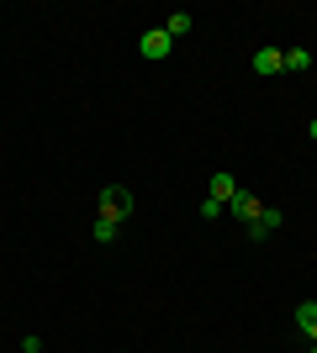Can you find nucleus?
Masks as SVG:
<instances>
[{"mask_svg": "<svg viewBox=\"0 0 317 353\" xmlns=\"http://www.w3.org/2000/svg\"><path fill=\"white\" fill-rule=\"evenodd\" d=\"M286 69H291V74L312 69V53H307V48H286Z\"/></svg>", "mask_w": 317, "mask_h": 353, "instance_id": "6e6552de", "label": "nucleus"}, {"mask_svg": "<svg viewBox=\"0 0 317 353\" xmlns=\"http://www.w3.org/2000/svg\"><path fill=\"white\" fill-rule=\"evenodd\" d=\"M227 206H233V216H238L243 227H249V221H259V211H265V206H259V201H254V195H249V190H238V195H233V201H227Z\"/></svg>", "mask_w": 317, "mask_h": 353, "instance_id": "7ed1b4c3", "label": "nucleus"}, {"mask_svg": "<svg viewBox=\"0 0 317 353\" xmlns=\"http://www.w3.org/2000/svg\"><path fill=\"white\" fill-rule=\"evenodd\" d=\"M117 232H122V221H106V216H95V243H117Z\"/></svg>", "mask_w": 317, "mask_h": 353, "instance_id": "1a4fd4ad", "label": "nucleus"}, {"mask_svg": "<svg viewBox=\"0 0 317 353\" xmlns=\"http://www.w3.org/2000/svg\"><path fill=\"white\" fill-rule=\"evenodd\" d=\"M280 221H286L280 211H275V206H265V211H259V221H249V237H270L275 227H280Z\"/></svg>", "mask_w": 317, "mask_h": 353, "instance_id": "39448f33", "label": "nucleus"}, {"mask_svg": "<svg viewBox=\"0 0 317 353\" xmlns=\"http://www.w3.org/2000/svg\"><path fill=\"white\" fill-rule=\"evenodd\" d=\"M233 195H238V179L227 174V169H222V174H211V201H222V206H227Z\"/></svg>", "mask_w": 317, "mask_h": 353, "instance_id": "423d86ee", "label": "nucleus"}, {"mask_svg": "<svg viewBox=\"0 0 317 353\" xmlns=\"http://www.w3.org/2000/svg\"><path fill=\"white\" fill-rule=\"evenodd\" d=\"M296 322H302V332L317 343V301H302V306H296Z\"/></svg>", "mask_w": 317, "mask_h": 353, "instance_id": "0eeeda50", "label": "nucleus"}, {"mask_svg": "<svg viewBox=\"0 0 317 353\" xmlns=\"http://www.w3.org/2000/svg\"><path fill=\"white\" fill-rule=\"evenodd\" d=\"M312 353H317V343H312Z\"/></svg>", "mask_w": 317, "mask_h": 353, "instance_id": "f8f14e48", "label": "nucleus"}, {"mask_svg": "<svg viewBox=\"0 0 317 353\" xmlns=\"http://www.w3.org/2000/svg\"><path fill=\"white\" fill-rule=\"evenodd\" d=\"M101 216L106 221H127L133 216V190H127V185H106L101 190Z\"/></svg>", "mask_w": 317, "mask_h": 353, "instance_id": "f257e3e1", "label": "nucleus"}, {"mask_svg": "<svg viewBox=\"0 0 317 353\" xmlns=\"http://www.w3.org/2000/svg\"><path fill=\"white\" fill-rule=\"evenodd\" d=\"M312 137H317V117H312Z\"/></svg>", "mask_w": 317, "mask_h": 353, "instance_id": "9b49d317", "label": "nucleus"}, {"mask_svg": "<svg viewBox=\"0 0 317 353\" xmlns=\"http://www.w3.org/2000/svg\"><path fill=\"white\" fill-rule=\"evenodd\" d=\"M254 69L259 74H280V69H286V53H280V48H259V53H254Z\"/></svg>", "mask_w": 317, "mask_h": 353, "instance_id": "20e7f679", "label": "nucleus"}, {"mask_svg": "<svg viewBox=\"0 0 317 353\" xmlns=\"http://www.w3.org/2000/svg\"><path fill=\"white\" fill-rule=\"evenodd\" d=\"M137 48H143V59H164L169 48H175V37L159 27V32H143V43H137Z\"/></svg>", "mask_w": 317, "mask_h": 353, "instance_id": "f03ea898", "label": "nucleus"}, {"mask_svg": "<svg viewBox=\"0 0 317 353\" xmlns=\"http://www.w3.org/2000/svg\"><path fill=\"white\" fill-rule=\"evenodd\" d=\"M164 32H169V37H185V32H191V16H185V11H175V16L164 21Z\"/></svg>", "mask_w": 317, "mask_h": 353, "instance_id": "9d476101", "label": "nucleus"}]
</instances>
